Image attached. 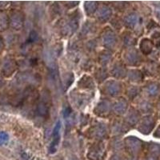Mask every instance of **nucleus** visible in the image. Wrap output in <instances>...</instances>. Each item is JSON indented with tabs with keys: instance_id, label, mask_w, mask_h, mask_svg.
Wrapping results in <instances>:
<instances>
[{
	"instance_id": "20e7f679",
	"label": "nucleus",
	"mask_w": 160,
	"mask_h": 160,
	"mask_svg": "<svg viewBox=\"0 0 160 160\" xmlns=\"http://www.w3.org/2000/svg\"><path fill=\"white\" fill-rule=\"evenodd\" d=\"M111 104L108 101L103 100L101 101L99 104L97 105L95 109V113L98 116L100 117H106L109 114L111 113Z\"/></svg>"
},
{
	"instance_id": "a878e982",
	"label": "nucleus",
	"mask_w": 160,
	"mask_h": 160,
	"mask_svg": "<svg viewBox=\"0 0 160 160\" xmlns=\"http://www.w3.org/2000/svg\"><path fill=\"white\" fill-rule=\"evenodd\" d=\"M72 113V110H71V106H66L64 107V111H63V115H64V117L65 119H67L68 117H70V115Z\"/></svg>"
},
{
	"instance_id": "4be33fe9",
	"label": "nucleus",
	"mask_w": 160,
	"mask_h": 160,
	"mask_svg": "<svg viewBox=\"0 0 160 160\" xmlns=\"http://www.w3.org/2000/svg\"><path fill=\"white\" fill-rule=\"evenodd\" d=\"M125 44H127V46H131V45L135 44V39L130 35H126L123 39Z\"/></svg>"
},
{
	"instance_id": "f8f14e48",
	"label": "nucleus",
	"mask_w": 160,
	"mask_h": 160,
	"mask_svg": "<svg viewBox=\"0 0 160 160\" xmlns=\"http://www.w3.org/2000/svg\"><path fill=\"white\" fill-rule=\"evenodd\" d=\"M49 106L48 103L43 99V101L39 102L37 106V113L40 117H43L47 119L49 115Z\"/></svg>"
},
{
	"instance_id": "9b49d317",
	"label": "nucleus",
	"mask_w": 160,
	"mask_h": 160,
	"mask_svg": "<svg viewBox=\"0 0 160 160\" xmlns=\"http://www.w3.org/2000/svg\"><path fill=\"white\" fill-rule=\"evenodd\" d=\"M154 121L152 120V118H145V119L142 121L141 125L139 127V130L144 134H148L152 130L154 127Z\"/></svg>"
},
{
	"instance_id": "dca6fc26",
	"label": "nucleus",
	"mask_w": 160,
	"mask_h": 160,
	"mask_svg": "<svg viewBox=\"0 0 160 160\" xmlns=\"http://www.w3.org/2000/svg\"><path fill=\"white\" fill-rule=\"evenodd\" d=\"M139 120V115L137 111L134 110H131L127 117V121L130 124H134Z\"/></svg>"
},
{
	"instance_id": "b1692460",
	"label": "nucleus",
	"mask_w": 160,
	"mask_h": 160,
	"mask_svg": "<svg viewBox=\"0 0 160 160\" xmlns=\"http://www.w3.org/2000/svg\"><path fill=\"white\" fill-rule=\"evenodd\" d=\"M8 138H9V136L7 133L4 131H1L0 132V145H2L7 143L8 141Z\"/></svg>"
},
{
	"instance_id": "a211bd4d",
	"label": "nucleus",
	"mask_w": 160,
	"mask_h": 160,
	"mask_svg": "<svg viewBox=\"0 0 160 160\" xmlns=\"http://www.w3.org/2000/svg\"><path fill=\"white\" fill-rule=\"evenodd\" d=\"M129 78L133 82H139L142 79V73L139 71H131L129 74Z\"/></svg>"
},
{
	"instance_id": "f03ea898",
	"label": "nucleus",
	"mask_w": 160,
	"mask_h": 160,
	"mask_svg": "<svg viewBox=\"0 0 160 160\" xmlns=\"http://www.w3.org/2000/svg\"><path fill=\"white\" fill-rule=\"evenodd\" d=\"M111 9L108 6L104 5V4L101 5L100 7H99L97 10V19L101 23H105L107 22L111 17Z\"/></svg>"
},
{
	"instance_id": "1a4fd4ad",
	"label": "nucleus",
	"mask_w": 160,
	"mask_h": 160,
	"mask_svg": "<svg viewBox=\"0 0 160 160\" xmlns=\"http://www.w3.org/2000/svg\"><path fill=\"white\" fill-rule=\"evenodd\" d=\"M128 103L124 99H120L114 104L113 110L119 115H122L126 112Z\"/></svg>"
},
{
	"instance_id": "6ab92c4d",
	"label": "nucleus",
	"mask_w": 160,
	"mask_h": 160,
	"mask_svg": "<svg viewBox=\"0 0 160 160\" xmlns=\"http://www.w3.org/2000/svg\"><path fill=\"white\" fill-rule=\"evenodd\" d=\"M111 59V55L110 53L108 52H102V54L99 55V62L102 65H106L109 62H110Z\"/></svg>"
},
{
	"instance_id": "9d476101",
	"label": "nucleus",
	"mask_w": 160,
	"mask_h": 160,
	"mask_svg": "<svg viewBox=\"0 0 160 160\" xmlns=\"http://www.w3.org/2000/svg\"><path fill=\"white\" fill-rule=\"evenodd\" d=\"M139 18L138 15L135 13H130L129 15H127V16L125 17L124 19V24L125 26H127V28H130V29H132L134 26L137 25V23L139 22Z\"/></svg>"
},
{
	"instance_id": "412c9836",
	"label": "nucleus",
	"mask_w": 160,
	"mask_h": 160,
	"mask_svg": "<svg viewBox=\"0 0 160 160\" xmlns=\"http://www.w3.org/2000/svg\"><path fill=\"white\" fill-rule=\"evenodd\" d=\"M97 78V79L99 80V82H102V81H103V80L105 79V78L107 77V73L106 72V71L103 69H99V71H97L96 72V77L99 76Z\"/></svg>"
},
{
	"instance_id": "ddd939ff",
	"label": "nucleus",
	"mask_w": 160,
	"mask_h": 160,
	"mask_svg": "<svg viewBox=\"0 0 160 160\" xmlns=\"http://www.w3.org/2000/svg\"><path fill=\"white\" fill-rule=\"evenodd\" d=\"M98 8H99V3L97 2L90 1V2H86L84 4V9H85L86 14L90 17L92 16L96 12Z\"/></svg>"
},
{
	"instance_id": "423d86ee",
	"label": "nucleus",
	"mask_w": 160,
	"mask_h": 160,
	"mask_svg": "<svg viewBox=\"0 0 160 160\" xmlns=\"http://www.w3.org/2000/svg\"><path fill=\"white\" fill-rule=\"evenodd\" d=\"M111 74L115 78H123L127 75V70L122 63L118 62V63H115L114 64L113 68L111 70Z\"/></svg>"
},
{
	"instance_id": "393cba45",
	"label": "nucleus",
	"mask_w": 160,
	"mask_h": 160,
	"mask_svg": "<svg viewBox=\"0 0 160 160\" xmlns=\"http://www.w3.org/2000/svg\"><path fill=\"white\" fill-rule=\"evenodd\" d=\"M152 39L154 43L156 45L157 47L160 46V33L156 32V33L152 35Z\"/></svg>"
},
{
	"instance_id": "5701e85b",
	"label": "nucleus",
	"mask_w": 160,
	"mask_h": 160,
	"mask_svg": "<svg viewBox=\"0 0 160 160\" xmlns=\"http://www.w3.org/2000/svg\"><path fill=\"white\" fill-rule=\"evenodd\" d=\"M38 38H39L38 34L36 33L35 31H32L30 33V36H29V39H28L27 40V44H29V43H35V42H36L37 41Z\"/></svg>"
},
{
	"instance_id": "f257e3e1",
	"label": "nucleus",
	"mask_w": 160,
	"mask_h": 160,
	"mask_svg": "<svg viewBox=\"0 0 160 160\" xmlns=\"http://www.w3.org/2000/svg\"><path fill=\"white\" fill-rule=\"evenodd\" d=\"M117 42V36L115 33L110 28H106L102 33V43L104 47L109 50H112L115 47Z\"/></svg>"
},
{
	"instance_id": "0eeeda50",
	"label": "nucleus",
	"mask_w": 160,
	"mask_h": 160,
	"mask_svg": "<svg viewBox=\"0 0 160 160\" xmlns=\"http://www.w3.org/2000/svg\"><path fill=\"white\" fill-rule=\"evenodd\" d=\"M125 59L129 65H136L139 61V55L138 51L134 49L129 50L125 54Z\"/></svg>"
},
{
	"instance_id": "bb28decb",
	"label": "nucleus",
	"mask_w": 160,
	"mask_h": 160,
	"mask_svg": "<svg viewBox=\"0 0 160 160\" xmlns=\"http://www.w3.org/2000/svg\"><path fill=\"white\" fill-rule=\"evenodd\" d=\"M159 102H160V101H159ZM159 107H160V105H159Z\"/></svg>"
},
{
	"instance_id": "aec40b11",
	"label": "nucleus",
	"mask_w": 160,
	"mask_h": 160,
	"mask_svg": "<svg viewBox=\"0 0 160 160\" xmlns=\"http://www.w3.org/2000/svg\"><path fill=\"white\" fill-rule=\"evenodd\" d=\"M158 91H159V87L157 83H151V85L148 86V88H147V91L151 95H157Z\"/></svg>"
},
{
	"instance_id": "7ed1b4c3",
	"label": "nucleus",
	"mask_w": 160,
	"mask_h": 160,
	"mask_svg": "<svg viewBox=\"0 0 160 160\" xmlns=\"http://www.w3.org/2000/svg\"><path fill=\"white\" fill-rule=\"evenodd\" d=\"M60 130H61V122L59 121L56 123L55 127H54V130H53V139L51 142L50 147V152L54 153L57 150L59 144L60 142V138H61V134H60Z\"/></svg>"
},
{
	"instance_id": "39448f33",
	"label": "nucleus",
	"mask_w": 160,
	"mask_h": 160,
	"mask_svg": "<svg viewBox=\"0 0 160 160\" xmlns=\"http://www.w3.org/2000/svg\"><path fill=\"white\" fill-rule=\"evenodd\" d=\"M121 84L117 81H109L105 85V91L106 94L111 96H116L121 92Z\"/></svg>"
},
{
	"instance_id": "4468645a",
	"label": "nucleus",
	"mask_w": 160,
	"mask_h": 160,
	"mask_svg": "<svg viewBox=\"0 0 160 160\" xmlns=\"http://www.w3.org/2000/svg\"><path fill=\"white\" fill-rule=\"evenodd\" d=\"M153 44L151 41L148 40V39H144L140 43V48L143 53L146 54H148L151 50H152Z\"/></svg>"
},
{
	"instance_id": "2eb2a0df",
	"label": "nucleus",
	"mask_w": 160,
	"mask_h": 160,
	"mask_svg": "<svg viewBox=\"0 0 160 160\" xmlns=\"http://www.w3.org/2000/svg\"><path fill=\"white\" fill-rule=\"evenodd\" d=\"M79 84H81L80 87L86 88V89H87V88H93L95 87L93 82H92V79L88 76H84L79 82Z\"/></svg>"
},
{
	"instance_id": "6e6552de",
	"label": "nucleus",
	"mask_w": 160,
	"mask_h": 160,
	"mask_svg": "<svg viewBox=\"0 0 160 160\" xmlns=\"http://www.w3.org/2000/svg\"><path fill=\"white\" fill-rule=\"evenodd\" d=\"M23 22H24V15L19 11L12 15L11 23H12V26L15 28L16 30H20L23 26Z\"/></svg>"
},
{
	"instance_id": "f3484780",
	"label": "nucleus",
	"mask_w": 160,
	"mask_h": 160,
	"mask_svg": "<svg viewBox=\"0 0 160 160\" xmlns=\"http://www.w3.org/2000/svg\"><path fill=\"white\" fill-rule=\"evenodd\" d=\"M106 129L102 126H100V125L98 126V127H95V129H94V135L97 138H102L106 134Z\"/></svg>"
}]
</instances>
